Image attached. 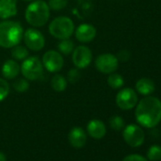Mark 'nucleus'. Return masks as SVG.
<instances>
[{
  "label": "nucleus",
  "mask_w": 161,
  "mask_h": 161,
  "mask_svg": "<svg viewBox=\"0 0 161 161\" xmlns=\"http://www.w3.org/2000/svg\"><path fill=\"white\" fill-rule=\"evenodd\" d=\"M136 119L143 127L153 128L161 121V101L147 96L136 103Z\"/></svg>",
  "instance_id": "1"
},
{
  "label": "nucleus",
  "mask_w": 161,
  "mask_h": 161,
  "mask_svg": "<svg viewBox=\"0 0 161 161\" xmlns=\"http://www.w3.org/2000/svg\"><path fill=\"white\" fill-rule=\"evenodd\" d=\"M23 34V28L19 22L11 20L0 22V47L10 48L18 45Z\"/></svg>",
  "instance_id": "2"
},
{
  "label": "nucleus",
  "mask_w": 161,
  "mask_h": 161,
  "mask_svg": "<svg viewBox=\"0 0 161 161\" xmlns=\"http://www.w3.org/2000/svg\"><path fill=\"white\" fill-rule=\"evenodd\" d=\"M49 7L44 0H36L31 2L26 10V20L27 22L35 27H43L49 19Z\"/></svg>",
  "instance_id": "3"
},
{
  "label": "nucleus",
  "mask_w": 161,
  "mask_h": 161,
  "mask_svg": "<svg viewBox=\"0 0 161 161\" xmlns=\"http://www.w3.org/2000/svg\"><path fill=\"white\" fill-rule=\"evenodd\" d=\"M73 21L66 16H59L51 21L48 27L49 33L56 39H67L74 32Z\"/></svg>",
  "instance_id": "4"
},
{
  "label": "nucleus",
  "mask_w": 161,
  "mask_h": 161,
  "mask_svg": "<svg viewBox=\"0 0 161 161\" xmlns=\"http://www.w3.org/2000/svg\"><path fill=\"white\" fill-rule=\"evenodd\" d=\"M44 65L38 57L32 56L25 59L21 64L20 71L27 80H36L43 76Z\"/></svg>",
  "instance_id": "5"
},
{
  "label": "nucleus",
  "mask_w": 161,
  "mask_h": 161,
  "mask_svg": "<svg viewBox=\"0 0 161 161\" xmlns=\"http://www.w3.org/2000/svg\"><path fill=\"white\" fill-rule=\"evenodd\" d=\"M124 141L131 147H139L145 138V135L141 127L136 124L127 125L122 133Z\"/></svg>",
  "instance_id": "6"
},
{
  "label": "nucleus",
  "mask_w": 161,
  "mask_h": 161,
  "mask_svg": "<svg viewBox=\"0 0 161 161\" xmlns=\"http://www.w3.org/2000/svg\"><path fill=\"white\" fill-rule=\"evenodd\" d=\"M96 68L104 74H111L118 69L119 60L111 53H103L98 56L95 62Z\"/></svg>",
  "instance_id": "7"
},
{
  "label": "nucleus",
  "mask_w": 161,
  "mask_h": 161,
  "mask_svg": "<svg viewBox=\"0 0 161 161\" xmlns=\"http://www.w3.org/2000/svg\"><path fill=\"white\" fill-rule=\"evenodd\" d=\"M137 100V95L134 89L123 88L117 94L116 103L122 110H130L136 105Z\"/></svg>",
  "instance_id": "8"
},
{
  "label": "nucleus",
  "mask_w": 161,
  "mask_h": 161,
  "mask_svg": "<svg viewBox=\"0 0 161 161\" xmlns=\"http://www.w3.org/2000/svg\"><path fill=\"white\" fill-rule=\"evenodd\" d=\"M24 42L28 48L32 51H39L45 47V37L39 31L35 29H29L23 34Z\"/></svg>",
  "instance_id": "9"
},
{
  "label": "nucleus",
  "mask_w": 161,
  "mask_h": 161,
  "mask_svg": "<svg viewBox=\"0 0 161 161\" xmlns=\"http://www.w3.org/2000/svg\"><path fill=\"white\" fill-rule=\"evenodd\" d=\"M73 64L77 68H86L92 61V52L89 47L79 46L73 50L72 54Z\"/></svg>",
  "instance_id": "10"
},
{
  "label": "nucleus",
  "mask_w": 161,
  "mask_h": 161,
  "mask_svg": "<svg viewBox=\"0 0 161 161\" xmlns=\"http://www.w3.org/2000/svg\"><path fill=\"white\" fill-rule=\"evenodd\" d=\"M43 65L51 73L59 72L64 66V59L60 52L48 50L43 56Z\"/></svg>",
  "instance_id": "11"
},
{
  "label": "nucleus",
  "mask_w": 161,
  "mask_h": 161,
  "mask_svg": "<svg viewBox=\"0 0 161 161\" xmlns=\"http://www.w3.org/2000/svg\"><path fill=\"white\" fill-rule=\"evenodd\" d=\"M96 34L97 31L95 27L90 24L80 25L75 31V36L77 40L82 43H89L93 41L96 37Z\"/></svg>",
  "instance_id": "12"
},
{
  "label": "nucleus",
  "mask_w": 161,
  "mask_h": 161,
  "mask_svg": "<svg viewBox=\"0 0 161 161\" xmlns=\"http://www.w3.org/2000/svg\"><path fill=\"white\" fill-rule=\"evenodd\" d=\"M68 140L74 148H82L86 142V132L80 127H74L68 134Z\"/></svg>",
  "instance_id": "13"
},
{
  "label": "nucleus",
  "mask_w": 161,
  "mask_h": 161,
  "mask_svg": "<svg viewBox=\"0 0 161 161\" xmlns=\"http://www.w3.org/2000/svg\"><path fill=\"white\" fill-rule=\"evenodd\" d=\"M17 14V0H0V18L9 19Z\"/></svg>",
  "instance_id": "14"
},
{
  "label": "nucleus",
  "mask_w": 161,
  "mask_h": 161,
  "mask_svg": "<svg viewBox=\"0 0 161 161\" xmlns=\"http://www.w3.org/2000/svg\"><path fill=\"white\" fill-rule=\"evenodd\" d=\"M87 132L90 136L95 139L103 138L106 134V127L102 120L92 119L87 125Z\"/></svg>",
  "instance_id": "15"
},
{
  "label": "nucleus",
  "mask_w": 161,
  "mask_h": 161,
  "mask_svg": "<svg viewBox=\"0 0 161 161\" xmlns=\"http://www.w3.org/2000/svg\"><path fill=\"white\" fill-rule=\"evenodd\" d=\"M136 89L139 94L143 96H150L152 93H153L155 89V86L153 80H152L151 79L141 78L136 84Z\"/></svg>",
  "instance_id": "16"
},
{
  "label": "nucleus",
  "mask_w": 161,
  "mask_h": 161,
  "mask_svg": "<svg viewBox=\"0 0 161 161\" xmlns=\"http://www.w3.org/2000/svg\"><path fill=\"white\" fill-rule=\"evenodd\" d=\"M20 72V66L17 62L14 60L6 61L2 65V75L9 80L14 79Z\"/></svg>",
  "instance_id": "17"
},
{
  "label": "nucleus",
  "mask_w": 161,
  "mask_h": 161,
  "mask_svg": "<svg viewBox=\"0 0 161 161\" xmlns=\"http://www.w3.org/2000/svg\"><path fill=\"white\" fill-rule=\"evenodd\" d=\"M51 87L57 91V92H63L65 90L66 86H67V80H65V78L63 75H55L54 77H52L51 82H50Z\"/></svg>",
  "instance_id": "18"
},
{
  "label": "nucleus",
  "mask_w": 161,
  "mask_h": 161,
  "mask_svg": "<svg viewBox=\"0 0 161 161\" xmlns=\"http://www.w3.org/2000/svg\"><path fill=\"white\" fill-rule=\"evenodd\" d=\"M107 84L113 89H119L123 86L124 80L121 75L117 73H111L110 76L107 78Z\"/></svg>",
  "instance_id": "19"
},
{
  "label": "nucleus",
  "mask_w": 161,
  "mask_h": 161,
  "mask_svg": "<svg viewBox=\"0 0 161 161\" xmlns=\"http://www.w3.org/2000/svg\"><path fill=\"white\" fill-rule=\"evenodd\" d=\"M74 42L70 39H63L58 44V49L60 53H63L64 55H68L74 50Z\"/></svg>",
  "instance_id": "20"
},
{
  "label": "nucleus",
  "mask_w": 161,
  "mask_h": 161,
  "mask_svg": "<svg viewBox=\"0 0 161 161\" xmlns=\"http://www.w3.org/2000/svg\"><path fill=\"white\" fill-rule=\"evenodd\" d=\"M12 56L15 60H24L29 56V50L23 46L16 45L12 47Z\"/></svg>",
  "instance_id": "21"
},
{
  "label": "nucleus",
  "mask_w": 161,
  "mask_h": 161,
  "mask_svg": "<svg viewBox=\"0 0 161 161\" xmlns=\"http://www.w3.org/2000/svg\"><path fill=\"white\" fill-rule=\"evenodd\" d=\"M147 157L151 161H158L161 159V146L153 145L147 152Z\"/></svg>",
  "instance_id": "22"
},
{
  "label": "nucleus",
  "mask_w": 161,
  "mask_h": 161,
  "mask_svg": "<svg viewBox=\"0 0 161 161\" xmlns=\"http://www.w3.org/2000/svg\"><path fill=\"white\" fill-rule=\"evenodd\" d=\"M14 88L19 92V93H23V92H26L29 88H30V84L29 82L25 79H17L15 82L14 83Z\"/></svg>",
  "instance_id": "23"
},
{
  "label": "nucleus",
  "mask_w": 161,
  "mask_h": 161,
  "mask_svg": "<svg viewBox=\"0 0 161 161\" xmlns=\"http://www.w3.org/2000/svg\"><path fill=\"white\" fill-rule=\"evenodd\" d=\"M109 124L112 129H114L116 131H119L124 127V120L119 116H113V117H111V119L109 120Z\"/></svg>",
  "instance_id": "24"
},
{
  "label": "nucleus",
  "mask_w": 161,
  "mask_h": 161,
  "mask_svg": "<svg viewBox=\"0 0 161 161\" xmlns=\"http://www.w3.org/2000/svg\"><path fill=\"white\" fill-rule=\"evenodd\" d=\"M10 93V86L6 80L0 78V102L4 101Z\"/></svg>",
  "instance_id": "25"
},
{
  "label": "nucleus",
  "mask_w": 161,
  "mask_h": 161,
  "mask_svg": "<svg viewBox=\"0 0 161 161\" xmlns=\"http://www.w3.org/2000/svg\"><path fill=\"white\" fill-rule=\"evenodd\" d=\"M47 5L53 11H61L66 7L67 0H49Z\"/></svg>",
  "instance_id": "26"
},
{
  "label": "nucleus",
  "mask_w": 161,
  "mask_h": 161,
  "mask_svg": "<svg viewBox=\"0 0 161 161\" xmlns=\"http://www.w3.org/2000/svg\"><path fill=\"white\" fill-rule=\"evenodd\" d=\"M67 76H68V80H69V82L71 84H75V83L78 82V80H80V72L79 69L74 68V69H71L67 73Z\"/></svg>",
  "instance_id": "27"
},
{
  "label": "nucleus",
  "mask_w": 161,
  "mask_h": 161,
  "mask_svg": "<svg viewBox=\"0 0 161 161\" xmlns=\"http://www.w3.org/2000/svg\"><path fill=\"white\" fill-rule=\"evenodd\" d=\"M116 57L120 62H127L130 59V57H131V53H130V51H128L126 49H122V50H119L117 53Z\"/></svg>",
  "instance_id": "28"
},
{
  "label": "nucleus",
  "mask_w": 161,
  "mask_h": 161,
  "mask_svg": "<svg viewBox=\"0 0 161 161\" xmlns=\"http://www.w3.org/2000/svg\"><path fill=\"white\" fill-rule=\"evenodd\" d=\"M122 161H148V160L140 154L134 153V154L127 155L126 157H124Z\"/></svg>",
  "instance_id": "29"
},
{
  "label": "nucleus",
  "mask_w": 161,
  "mask_h": 161,
  "mask_svg": "<svg viewBox=\"0 0 161 161\" xmlns=\"http://www.w3.org/2000/svg\"><path fill=\"white\" fill-rule=\"evenodd\" d=\"M0 161H7V158H6V155L0 152Z\"/></svg>",
  "instance_id": "30"
},
{
  "label": "nucleus",
  "mask_w": 161,
  "mask_h": 161,
  "mask_svg": "<svg viewBox=\"0 0 161 161\" xmlns=\"http://www.w3.org/2000/svg\"><path fill=\"white\" fill-rule=\"evenodd\" d=\"M24 1H31V0H24Z\"/></svg>",
  "instance_id": "31"
}]
</instances>
